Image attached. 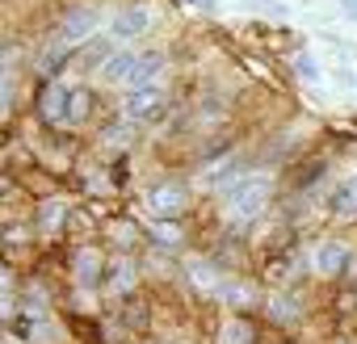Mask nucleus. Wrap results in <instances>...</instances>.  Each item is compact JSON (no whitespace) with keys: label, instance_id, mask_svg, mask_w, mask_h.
<instances>
[{"label":"nucleus","instance_id":"nucleus-11","mask_svg":"<svg viewBox=\"0 0 357 344\" xmlns=\"http://www.w3.org/2000/svg\"><path fill=\"white\" fill-rule=\"evenodd\" d=\"M164 63H168V55L160 51V47H147V51H139V59H135V72H130V88H147V84H160V72H164Z\"/></svg>","mask_w":357,"mask_h":344},{"label":"nucleus","instance_id":"nucleus-19","mask_svg":"<svg viewBox=\"0 0 357 344\" xmlns=\"http://www.w3.org/2000/svg\"><path fill=\"white\" fill-rule=\"evenodd\" d=\"M185 5H198L202 13H219V5H215V0H185Z\"/></svg>","mask_w":357,"mask_h":344},{"label":"nucleus","instance_id":"nucleus-8","mask_svg":"<svg viewBox=\"0 0 357 344\" xmlns=\"http://www.w3.org/2000/svg\"><path fill=\"white\" fill-rule=\"evenodd\" d=\"M328 214L340 219V223H357V172L336 181V189L328 194Z\"/></svg>","mask_w":357,"mask_h":344},{"label":"nucleus","instance_id":"nucleus-16","mask_svg":"<svg viewBox=\"0 0 357 344\" xmlns=\"http://www.w3.org/2000/svg\"><path fill=\"white\" fill-rule=\"evenodd\" d=\"M114 51H118V47H114V34L89 38V42H84V51H80V63H84V68H101V63H105Z\"/></svg>","mask_w":357,"mask_h":344},{"label":"nucleus","instance_id":"nucleus-15","mask_svg":"<svg viewBox=\"0 0 357 344\" xmlns=\"http://www.w3.org/2000/svg\"><path fill=\"white\" fill-rule=\"evenodd\" d=\"M68 59H76V47H68V42L59 38V42L43 47V55H38V68L47 72V80H59V68H63Z\"/></svg>","mask_w":357,"mask_h":344},{"label":"nucleus","instance_id":"nucleus-1","mask_svg":"<svg viewBox=\"0 0 357 344\" xmlns=\"http://www.w3.org/2000/svg\"><path fill=\"white\" fill-rule=\"evenodd\" d=\"M273 202V177L269 172H240V177L223 189L219 210L227 227H252Z\"/></svg>","mask_w":357,"mask_h":344},{"label":"nucleus","instance_id":"nucleus-6","mask_svg":"<svg viewBox=\"0 0 357 344\" xmlns=\"http://www.w3.org/2000/svg\"><path fill=\"white\" fill-rule=\"evenodd\" d=\"M105 269H109V260H105L93 244H80V248L72 252V281H76L80 290L105 286Z\"/></svg>","mask_w":357,"mask_h":344},{"label":"nucleus","instance_id":"nucleus-17","mask_svg":"<svg viewBox=\"0 0 357 344\" xmlns=\"http://www.w3.org/2000/svg\"><path fill=\"white\" fill-rule=\"evenodd\" d=\"M93 109H97L93 88H80V84H76V93H72V126H84V122L93 118Z\"/></svg>","mask_w":357,"mask_h":344},{"label":"nucleus","instance_id":"nucleus-20","mask_svg":"<svg viewBox=\"0 0 357 344\" xmlns=\"http://www.w3.org/2000/svg\"><path fill=\"white\" fill-rule=\"evenodd\" d=\"M336 5H340V9H344V13H349L353 22H357V0H336Z\"/></svg>","mask_w":357,"mask_h":344},{"label":"nucleus","instance_id":"nucleus-9","mask_svg":"<svg viewBox=\"0 0 357 344\" xmlns=\"http://www.w3.org/2000/svg\"><path fill=\"white\" fill-rule=\"evenodd\" d=\"M97 22H101V13H97L93 5H72V9L63 13V22H59V38H63V42L89 38V34L97 30Z\"/></svg>","mask_w":357,"mask_h":344},{"label":"nucleus","instance_id":"nucleus-13","mask_svg":"<svg viewBox=\"0 0 357 344\" xmlns=\"http://www.w3.org/2000/svg\"><path fill=\"white\" fill-rule=\"evenodd\" d=\"M135 59H139V51H114V55L97 68V76L109 80V84H126L130 72H135Z\"/></svg>","mask_w":357,"mask_h":344},{"label":"nucleus","instance_id":"nucleus-7","mask_svg":"<svg viewBox=\"0 0 357 344\" xmlns=\"http://www.w3.org/2000/svg\"><path fill=\"white\" fill-rule=\"evenodd\" d=\"M105 290H109V298H130L135 290H139V265H135V256H126V252H118V256H109V269H105Z\"/></svg>","mask_w":357,"mask_h":344},{"label":"nucleus","instance_id":"nucleus-2","mask_svg":"<svg viewBox=\"0 0 357 344\" xmlns=\"http://www.w3.org/2000/svg\"><path fill=\"white\" fill-rule=\"evenodd\" d=\"M72 93H76V84H68V80H43L38 97H34L38 122L55 126V130H72Z\"/></svg>","mask_w":357,"mask_h":344},{"label":"nucleus","instance_id":"nucleus-10","mask_svg":"<svg viewBox=\"0 0 357 344\" xmlns=\"http://www.w3.org/2000/svg\"><path fill=\"white\" fill-rule=\"evenodd\" d=\"M151 22H155V9H151V5H130V9L114 13V26H109V34H114V38H139V34H143Z\"/></svg>","mask_w":357,"mask_h":344},{"label":"nucleus","instance_id":"nucleus-4","mask_svg":"<svg viewBox=\"0 0 357 344\" xmlns=\"http://www.w3.org/2000/svg\"><path fill=\"white\" fill-rule=\"evenodd\" d=\"M122 114L130 126H147V122H160L168 114V88L164 84H147V88H130L126 101H122Z\"/></svg>","mask_w":357,"mask_h":344},{"label":"nucleus","instance_id":"nucleus-3","mask_svg":"<svg viewBox=\"0 0 357 344\" xmlns=\"http://www.w3.org/2000/svg\"><path fill=\"white\" fill-rule=\"evenodd\" d=\"M143 206H147V214H151V219H160V223L181 219V214H185V206H190V185H185L181 177L155 181V185L143 194Z\"/></svg>","mask_w":357,"mask_h":344},{"label":"nucleus","instance_id":"nucleus-14","mask_svg":"<svg viewBox=\"0 0 357 344\" xmlns=\"http://www.w3.org/2000/svg\"><path fill=\"white\" fill-rule=\"evenodd\" d=\"M215 344H257V327H252L244 315H231V319H223V323H219Z\"/></svg>","mask_w":357,"mask_h":344},{"label":"nucleus","instance_id":"nucleus-18","mask_svg":"<svg viewBox=\"0 0 357 344\" xmlns=\"http://www.w3.org/2000/svg\"><path fill=\"white\" fill-rule=\"evenodd\" d=\"M294 72H298L303 80H319V68H315L311 55H298V59H294Z\"/></svg>","mask_w":357,"mask_h":344},{"label":"nucleus","instance_id":"nucleus-12","mask_svg":"<svg viewBox=\"0 0 357 344\" xmlns=\"http://www.w3.org/2000/svg\"><path fill=\"white\" fill-rule=\"evenodd\" d=\"M68 214H72V206H68L63 198H47V202H38V214H34V227H38V235L55 240V235L63 231Z\"/></svg>","mask_w":357,"mask_h":344},{"label":"nucleus","instance_id":"nucleus-5","mask_svg":"<svg viewBox=\"0 0 357 344\" xmlns=\"http://www.w3.org/2000/svg\"><path fill=\"white\" fill-rule=\"evenodd\" d=\"M307 260H311V269H315L319 277H344L349 265H353V248H349L344 240H324V244L311 248Z\"/></svg>","mask_w":357,"mask_h":344}]
</instances>
